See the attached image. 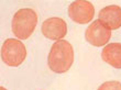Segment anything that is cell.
Wrapping results in <instances>:
<instances>
[{"label":"cell","instance_id":"cell-2","mask_svg":"<svg viewBox=\"0 0 121 90\" xmlns=\"http://www.w3.org/2000/svg\"><path fill=\"white\" fill-rule=\"evenodd\" d=\"M38 24V14L33 9H20L13 16L11 29L17 39L26 40L34 32Z\"/></svg>","mask_w":121,"mask_h":90},{"label":"cell","instance_id":"cell-10","mask_svg":"<svg viewBox=\"0 0 121 90\" xmlns=\"http://www.w3.org/2000/svg\"><path fill=\"white\" fill-rule=\"evenodd\" d=\"M1 90H6V89H4V88H3V87H1Z\"/></svg>","mask_w":121,"mask_h":90},{"label":"cell","instance_id":"cell-7","mask_svg":"<svg viewBox=\"0 0 121 90\" xmlns=\"http://www.w3.org/2000/svg\"><path fill=\"white\" fill-rule=\"evenodd\" d=\"M98 16L99 21L110 30H117L121 28V7L116 4L105 7L99 11Z\"/></svg>","mask_w":121,"mask_h":90},{"label":"cell","instance_id":"cell-5","mask_svg":"<svg viewBox=\"0 0 121 90\" xmlns=\"http://www.w3.org/2000/svg\"><path fill=\"white\" fill-rule=\"evenodd\" d=\"M111 37V30L101 23L99 20H95L86 29L85 39L89 44L96 47L104 46L109 42Z\"/></svg>","mask_w":121,"mask_h":90},{"label":"cell","instance_id":"cell-8","mask_svg":"<svg viewBox=\"0 0 121 90\" xmlns=\"http://www.w3.org/2000/svg\"><path fill=\"white\" fill-rule=\"evenodd\" d=\"M101 58L108 65L121 69V43L106 45L101 52Z\"/></svg>","mask_w":121,"mask_h":90},{"label":"cell","instance_id":"cell-1","mask_svg":"<svg viewBox=\"0 0 121 90\" xmlns=\"http://www.w3.org/2000/svg\"><path fill=\"white\" fill-rule=\"evenodd\" d=\"M74 61L73 46L65 40L56 41L48 53V65L52 71L64 74L70 69Z\"/></svg>","mask_w":121,"mask_h":90},{"label":"cell","instance_id":"cell-4","mask_svg":"<svg viewBox=\"0 0 121 90\" xmlns=\"http://www.w3.org/2000/svg\"><path fill=\"white\" fill-rule=\"evenodd\" d=\"M68 16L74 22L78 24H86L92 21L95 16V7L90 1L77 0L68 7Z\"/></svg>","mask_w":121,"mask_h":90},{"label":"cell","instance_id":"cell-3","mask_svg":"<svg viewBox=\"0 0 121 90\" xmlns=\"http://www.w3.org/2000/svg\"><path fill=\"white\" fill-rule=\"evenodd\" d=\"M26 57V48L21 41L7 39L1 46V59L10 67H18Z\"/></svg>","mask_w":121,"mask_h":90},{"label":"cell","instance_id":"cell-9","mask_svg":"<svg viewBox=\"0 0 121 90\" xmlns=\"http://www.w3.org/2000/svg\"><path fill=\"white\" fill-rule=\"evenodd\" d=\"M97 90H121V82L107 81V82H104Z\"/></svg>","mask_w":121,"mask_h":90},{"label":"cell","instance_id":"cell-6","mask_svg":"<svg viewBox=\"0 0 121 90\" xmlns=\"http://www.w3.org/2000/svg\"><path fill=\"white\" fill-rule=\"evenodd\" d=\"M41 31L46 39L60 41L66 35L67 25L62 18H50L43 22Z\"/></svg>","mask_w":121,"mask_h":90}]
</instances>
